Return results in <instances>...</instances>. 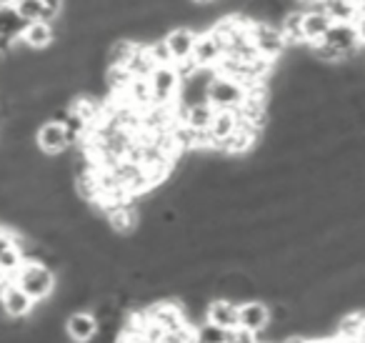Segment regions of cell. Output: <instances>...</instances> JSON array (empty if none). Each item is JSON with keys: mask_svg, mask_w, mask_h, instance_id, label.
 Returning a JSON list of instances; mask_svg holds the SVG:
<instances>
[{"mask_svg": "<svg viewBox=\"0 0 365 343\" xmlns=\"http://www.w3.org/2000/svg\"><path fill=\"white\" fill-rule=\"evenodd\" d=\"M13 281H16L36 303H43V301H51L53 293H56L58 273L53 271L51 266H46V263L26 258L23 266L16 271V276H13Z\"/></svg>", "mask_w": 365, "mask_h": 343, "instance_id": "obj_1", "label": "cell"}, {"mask_svg": "<svg viewBox=\"0 0 365 343\" xmlns=\"http://www.w3.org/2000/svg\"><path fill=\"white\" fill-rule=\"evenodd\" d=\"M250 38H253V46H255V51H258V56L268 58V61H273V63H278L280 58L285 56V51H288L278 23L253 21V26H250Z\"/></svg>", "mask_w": 365, "mask_h": 343, "instance_id": "obj_2", "label": "cell"}, {"mask_svg": "<svg viewBox=\"0 0 365 343\" xmlns=\"http://www.w3.org/2000/svg\"><path fill=\"white\" fill-rule=\"evenodd\" d=\"M245 88L240 86L235 78L220 76V73H213L208 83V103L218 111H235V108L243 103Z\"/></svg>", "mask_w": 365, "mask_h": 343, "instance_id": "obj_3", "label": "cell"}, {"mask_svg": "<svg viewBox=\"0 0 365 343\" xmlns=\"http://www.w3.org/2000/svg\"><path fill=\"white\" fill-rule=\"evenodd\" d=\"M148 83H150L153 103H158V106H173V103H178L182 81L178 76L175 66H155V71L148 76Z\"/></svg>", "mask_w": 365, "mask_h": 343, "instance_id": "obj_4", "label": "cell"}, {"mask_svg": "<svg viewBox=\"0 0 365 343\" xmlns=\"http://www.w3.org/2000/svg\"><path fill=\"white\" fill-rule=\"evenodd\" d=\"M36 146L41 148V153H46V156H66L73 148V138L63 123L48 118V121H43L41 126H38Z\"/></svg>", "mask_w": 365, "mask_h": 343, "instance_id": "obj_5", "label": "cell"}, {"mask_svg": "<svg viewBox=\"0 0 365 343\" xmlns=\"http://www.w3.org/2000/svg\"><path fill=\"white\" fill-rule=\"evenodd\" d=\"M103 216H106L108 228H110L115 236H133L143 223V213H140V208H138V198L135 201H128V203H120V206L108 208Z\"/></svg>", "mask_w": 365, "mask_h": 343, "instance_id": "obj_6", "label": "cell"}, {"mask_svg": "<svg viewBox=\"0 0 365 343\" xmlns=\"http://www.w3.org/2000/svg\"><path fill=\"white\" fill-rule=\"evenodd\" d=\"M101 331V321L91 308H76L66 318V336L73 343H91Z\"/></svg>", "mask_w": 365, "mask_h": 343, "instance_id": "obj_7", "label": "cell"}, {"mask_svg": "<svg viewBox=\"0 0 365 343\" xmlns=\"http://www.w3.org/2000/svg\"><path fill=\"white\" fill-rule=\"evenodd\" d=\"M225 51L220 46L218 38L210 33V28L205 31H198V38H195V48H193V61L198 63L200 71H215L218 63L223 61Z\"/></svg>", "mask_w": 365, "mask_h": 343, "instance_id": "obj_8", "label": "cell"}, {"mask_svg": "<svg viewBox=\"0 0 365 343\" xmlns=\"http://www.w3.org/2000/svg\"><path fill=\"white\" fill-rule=\"evenodd\" d=\"M205 321L223 328V331L240 326V303L225 296L213 298V301H208V308H205Z\"/></svg>", "mask_w": 365, "mask_h": 343, "instance_id": "obj_9", "label": "cell"}, {"mask_svg": "<svg viewBox=\"0 0 365 343\" xmlns=\"http://www.w3.org/2000/svg\"><path fill=\"white\" fill-rule=\"evenodd\" d=\"M58 41V33H56V26L48 21H33V23H26L23 28V36L18 38V46L28 48V51H48L53 43Z\"/></svg>", "mask_w": 365, "mask_h": 343, "instance_id": "obj_10", "label": "cell"}, {"mask_svg": "<svg viewBox=\"0 0 365 343\" xmlns=\"http://www.w3.org/2000/svg\"><path fill=\"white\" fill-rule=\"evenodd\" d=\"M195 38H198V31L190 26H175L163 36L165 41L168 51L173 56V63L178 61H185V58L193 56V48H195Z\"/></svg>", "mask_w": 365, "mask_h": 343, "instance_id": "obj_11", "label": "cell"}, {"mask_svg": "<svg viewBox=\"0 0 365 343\" xmlns=\"http://www.w3.org/2000/svg\"><path fill=\"white\" fill-rule=\"evenodd\" d=\"M333 26V18L323 11V6H310L303 11V41L305 46H318L325 38V33Z\"/></svg>", "mask_w": 365, "mask_h": 343, "instance_id": "obj_12", "label": "cell"}, {"mask_svg": "<svg viewBox=\"0 0 365 343\" xmlns=\"http://www.w3.org/2000/svg\"><path fill=\"white\" fill-rule=\"evenodd\" d=\"M0 303H3V313H6L8 318H28L33 313V308H36V301H33L16 281L3 291Z\"/></svg>", "mask_w": 365, "mask_h": 343, "instance_id": "obj_13", "label": "cell"}, {"mask_svg": "<svg viewBox=\"0 0 365 343\" xmlns=\"http://www.w3.org/2000/svg\"><path fill=\"white\" fill-rule=\"evenodd\" d=\"M240 326L253 333H263L270 326V306L258 298H248L240 303Z\"/></svg>", "mask_w": 365, "mask_h": 343, "instance_id": "obj_14", "label": "cell"}, {"mask_svg": "<svg viewBox=\"0 0 365 343\" xmlns=\"http://www.w3.org/2000/svg\"><path fill=\"white\" fill-rule=\"evenodd\" d=\"M365 333V308H353V311H345L343 316L335 321L333 336L338 341H358Z\"/></svg>", "mask_w": 365, "mask_h": 343, "instance_id": "obj_15", "label": "cell"}, {"mask_svg": "<svg viewBox=\"0 0 365 343\" xmlns=\"http://www.w3.org/2000/svg\"><path fill=\"white\" fill-rule=\"evenodd\" d=\"M235 128H238V116H235V111H218V108H215V116L208 128L210 138H213V153H218L220 143H223Z\"/></svg>", "mask_w": 365, "mask_h": 343, "instance_id": "obj_16", "label": "cell"}, {"mask_svg": "<svg viewBox=\"0 0 365 343\" xmlns=\"http://www.w3.org/2000/svg\"><path fill=\"white\" fill-rule=\"evenodd\" d=\"M278 26H280V33H283L285 46L288 48H303L305 46V41H303V11H298V8L288 11Z\"/></svg>", "mask_w": 365, "mask_h": 343, "instance_id": "obj_17", "label": "cell"}, {"mask_svg": "<svg viewBox=\"0 0 365 343\" xmlns=\"http://www.w3.org/2000/svg\"><path fill=\"white\" fill-rule=\"evenodd\" d=\"M182 108V123H188L195 131H208L210 121L215 116V108L208 101L203 103H193V106H180Z\"/></svg>", "mask_w": 365, "mask_h": 343, "instance_id": "obj_18", "label": "cell"}, {"mask_svg": "<svg viewBox=\"0 0 365 343\" xmlns=\"http://www.w3.org/2000/svg\"><path fill=\"white\" fill-rule=\"evenodd\" d=\"M135 38H128V36H120L115 38V41H110L106 46V66H125L128 61H130L133 51L138 48Z\"/></svg>", "mask_w": 365, "mask_h": 343, "instance_id": "obj_19", "label": "cell"}, {"mask_svg": "<svg viewBox=\"0 0 365 343\" xmlns=\"http://www.w3.org/2000/svg\"><path fill=\"white\" fill-rule=\"evenodd\" d=\"M120 98L128 103V106L138 108V111H145L148 106H153V93H150L148 78H133L130 86L125 88V93H123Z\"/></svg>", "mask_w": 365, "mask_h": 343, "instance_id": "obj_20", "label": "cell"}, {"mask_svg": "<svg viewBox=\"0 0 365 343\" xmlns=\"http://www.w3.org/2000/svg\"><path fill=\"white\" fill-rule=\"evenodd\" d=\"M155 58H153L150 48H148V43H138V48L133 51L130 61L125 63V68L133 73V78H148L153 71H155Z\"/></svg>", "mask_w": 365, "mask_h": 343, "instance_id": "obj_21", "label": "cell"}, {"mask_svg": "<svg viewBox=\"0 0 365 343\" xmlns=\"http://www.w3.org/2000/svg\"><path fill=\"white\" fill-rule=\"evenodd\" d=\"M16 6V11L21 13V18L26 23H33V21H48V13L46 8H43L41 0H16L13 3ZM51 23V21H48Z\"/></svg>", "mask_w": 365, "mask_h": 343, "instance_id": "obj_22", "label": "cell"}, {"mask_svg": "<svg viewBox=\"0 0 365 343\" xmlns=\"http://www.w3.org/2000/svg\"><path fill=\"white\" fill-rule=\"evenodd\" d=\"M148 48H150V53H153V58H155L158 66H173V56H170V51H168V46H165L163 38L150 41L148 43Z\"/></svg>", "mask_w": 365, "mask_h": 343, "instance_id": "obj_23", "label": "cell"}, {"mask_svg": "<svg viewBox=\"0 0 365 343\" xmlns=\"http://www.w3.org/2000/svg\"><path fill=\"white\" fill-rule=\"evenodd\" d=\"M258 341V333L248 331L243 326H235L230 331H225V343H255Z\"/></svg>", "mask_w": 365, "mask_h": 343, "instance_id": "obj_24", "label": "cell"}, {"mask_svg": "<svg viewBox=\"0 0 365 343\" xmlns=\"http://www.w3.org/2000/svg\"><path fill=\"white\" fill-rule=\"evenodd\" d=\"M41 3H43V8H46V13H48V21L56 26L58 18H61V13H63V8H66V0H41Z\"/></svg>", "mask_w": 365, "mask_h": 343, "instance_id": "obj_25", "label": "cell"}, {"mask_svg": "<svg viewBox=\"0 0 365 343\" xmlns=\"http://www.w3.org/2000/svg\"><path fill=\"white\" fill-rule=\"evenodd\" d=\"M355 26V33H358V43L365 48V13H358V18L353 21Z\"/></svg>", "mask_w": 365, "mask_h": 343, "instance_id": "obj_26", "label": "cell"}, {"mask_svg": "<svg viewBox=\"0 0 365 343\" xmlns=\"http://www.w3.org/2000/svg\"><path fill=\"white\" fill-rule=\"evenodd\" d=\"M11 283H13V276L8 271H3V268H0V296H3V291H6Z\"/></svg>", "mask_w": 365, "mask_h": 343, "instance_id": "obj_27", "label": "cell"}, {"mask_svg": "<svg viewBox=\"0 0 365 343\" xmlns=\"http://www.w3.org/2000/svg\"><path fill=\"white\" fill-rule=\"evenodd\" d=\"M305 343H340L335 336H313V338H308Z\"/></svg>", "mask_w": 365, "mask_h": 343, "instance_id": "obj_28", "label": "cell"}, {"mask_svg": "<svg viewBox=\"0 0 365 343\" xmlns=\"http://www.w3.org/2000/svg\"><path fill=\"white\" fill-rule=\"evenodd\" d=\"M298 3H300V6H323V0H298Z\"/></svg>", "mask_w": 365, "mask_h": 343, "instance_id": "obj_29", "label": "cell"}, {"mask_svg": "<svg viewBox=\"0 0 365 343\" xmlns=\"http://www.w3.org/2000/svg\"><path fill=\"white\" fill-rule=\"evenodd\" d=\"M355 8H358V13H365V0H350Z\"/></svg>", "mask_w": 365, "mask_h": 343, "instance_id": "obj_30", "label": "cell"}, {"mask_svg": "<svg viewBox=\"0 0 365 343\" xmlns=\"http://www.w3.org/2000/svg\"><path fill=\"white\" fill-rule=\"evenodd\" d=\"M190 3H195V6H213L215 0H190Z\"/></svg>", "mask_w": 365, "mask_h": 343, "instance_id": "obj_31", "label": "cell"}, {"mask_svg": "<svg viewBox=\"0 0 365 343\" xmlns=\"http://www.w3.org/2000/svg\"><path fill=\"white\" fill-rule=\"evenodd\" d=\"M340 343H363V338H358V341H340Z\"/></svg>", "mask_w": 365, "mask_h": 343, "instance_id": "obj_32", "label": "cell"}, {"mask_svg": "<svg viewBox=\"0 0 365 343\" xmlns=\"http://www.w3.org/2000/svg\"><path fill=\"white\" fill-rule=\"evenodd\" d=\"M255 343H275V341H263V338H258V341H255Z\"/></svg>", "mask_w": 365, "mask_h": 343, "instance_id": "obj_33", "label": "cell"}, {"mask_svg": "<svg viewBox=\"0 0 365 343\" xmlns=\"http://www.w3.org/2000/svg\"><path fill=\"white\" fill-rule=\"evenodd\" d=\"M6 3H13V0H0V6H6Z\"/></svg>", "mask_w": 365, "mask_h": 343, "instance_id": "obj_34", "label": "cell"}, {"mask_svg": "<svg viewBox=\"0 0 365 343\" xmlns=\"http://www.w3.org/2000/svg\"><path fill=\"white\" fill-rule=\"evenodd\" d=\"M363 343H365V333H363Z\"/></svg>", "mask_w": 365, "mask_h": 343, "instance_id": "obj_35", "label": "cell"}]
</instances>
